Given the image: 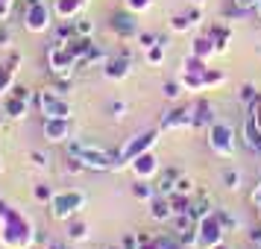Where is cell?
I'll list each match as a JSON object with an SVG mask.
<instances>
[{
	"instance_id": "16",
	"label": "cell",
	"mask_w": 261,
	"mask_h": 249,
	"mask_svg": "<svg viewBox=\"0 0 261 249\" xmlns=\"http://www.w3.org/2000/svg\"><path fill=\"white\" fill-rule=\"evenodd\" d=\"M83 6H85V0H56V15H59L62 21H73L76 15L83 12Z\"/></svg>"
},
{
	"instance_id": "25",
	"label": "cell",
	"mask_w": 261,
	"mask_h": 249,
	"mask_svg": "<svg viewBox=\"0 0 261 249\" xmlns=\"http://www.w3.org/2000/svg\"><path fill=\"white\" fill-rule=\"evenodd\" d=\"M135 38H138V47H141L144 53H147L150 47H155V44H159V38H155L153 33H138Z\"/></svg>"
},
{
	"instance_id": "8",
	"label": "cell",
	"mask_w": 261,
	"mask_h": 249,
	"mask_svg": "<svg viewBox=\"0 0 261 249\" xmlns=\"http://www.w3.org/2000/svg\"><path fill=\"white\" fill-rule=\"evenodd\" d=\"M208 147L220 158H229V155L235 153V132H232V126L223 123V120H217L212 129H208Z\"/></svg>"
},
{
	"instance_id": "27",
	"label": "cell",
	"mask_w": 261,
	"mask_h": 249,
	"mask_svg": "<svg viewBox=\"0 0 261 249\" xmlns=\"http://www.w3.org/2000/svg\"><path fill=\"white\" fill-rule=\"evenodd\" d=\"M33 197H36L38 202H53V197H56V193H53L47 185H36V188H33Z\"/></svg>"
},
{
	"instance_id": "18",
	"label": "cell",
	"mask_w": 261,
	"mask_h": 249,
	"mask_svg": "<svg viewBox=\"0 0 261 249\" xmlns=\"http://www.w3.org/2000/svg\"><path fill=\"white\" fill-rule=\"evenodd\" d=\"M214 38L208 36V38H197L194 41V47H191V56H197V59H202V62H208V56L214 53Z\"/></svg>"
},
{
	"instance_id": "31",
	"label": "cell",
	"mask_w": 261,
	"mask_h": 249,
	"mask_svg": "<svg viewBox=\"0 0 261 249\" xmlns=\"http://www.w3.org/2000/svg\"><path fill=\"white\" fill-rule=\"evenodd\" d=\"M194 190V182H191L188 176H179L176 179V188H173V193H191Z\"/></svg>"
},
{
	"instance_id": "39",
	"label": "cell",
	"mask_w": 261,
	"mask_h": 249,
	"mask_svg": "<svg viewBox=\"0 0 261 249\" xmlns=\"http://www.w3.org/2000/svg\"><path fill=\"white\" fill-rule=\"evenodd\" d=\"M214 249H226V246H223V243H217V246H214Z\"/></svg>"
},
{
	"instance_id": "17",
	"label": "cell",
	"mask_w": 261,
	"mask_h": 249,
	"mask_svg": "<svg viewBox=\"0 0 261 249\" xmlns=\"http://www.w3.org/2000/svg\"><path fill=\"white\" fill-rule=\"evenodd\" d=\"M217 123V115H214V106L208 103H200V106L194 108V126L202 129V126H214Z\"/></svg>"
},
{
	"instance_id": "13",
	"label": "cell",
	"mask_w": 261,
	"mask_h": 249,
	"mask_svg": "<svg viewBox=\"0 0 261 249\" xmlns=\"http://www.w3.org/2000/svg\"><path fill=\"white\" fill-rule=\"evenodd\" d=\"M132 173L138 179H150V176H155L159 173V161H155V155L147 150V153H141L138 158H132Z\"/></svg>"
},
{
	"instance_id": "5",
	"label": "cell",
	"mask_w": 261,
	"mask_h": 249,
	"mask_svg": "<svg viewBox=\"0 0 261 249\" xmlns=\"http://www.w3.org/2000/svg\"><path fill=\"white\" fill-rule=\"evenodd\" d=\"M76 65H80V59L73 56V50L68 47V44H62V41H53L47 50V68L53 76H71L73 71H76Z\"/></svg>"
},
{
	"instance_id": "21",
	"label": "cell",
	"mask_w": 261,
	"mask_h": 249,
	"mask_svg": "<svg viewBox=\"0 0 261 249\" xmlns=\"http://www.w3.org/2000/svg\"><path fill=\"white\" fill-rule=\"evenodd\" d=\"M85 237H88V226L80 223V220H68V240H73V243H83Z\"/></svg>"
},
{
	"instance_id": "28",
	"label": "cell",
	"mask_w": 261,
	"mask_h": 249,
	"mask_svg": "<svg viewBox=\"0 0 261 249\" xmlns=\"http://www.w3.org/2000/svg\"><path fill=\"white\" fill-rule=\"evenodd\" d=\"M147 62H150V65H162V62H165V47H162V44L150 47L147 50Z\"/></svg>"
},
{
	"instance_id": "14",
	"label": "cell",
	"mask_w": 261,
	"mask_h": 249,
	"mask_svg": "<svg viewBox=\"0 0 261 249\" xmlns=\"http://www.w3.org/2000/svg\"><path fill=\"white\" fill-rule=\"evenodd\" d=\"M44 138L53 144L71 141V120H44Z\"/></svg>"
},
{
	"instance_id": "30",
	"label": "cell",
	"mask_w": 261,
	"mask_h": 249,
	"mask_svg": "<svg viewBox=\"0 0 261 249\" xmlns=\"http://www.w3.org/2000/svg\"><path fill=\"white\" fill-rule=\"evenodd\" d=\"M153 6V0H126V9H132V12H147Z\"/></svg>"
},
{
	"instance_id": "19",
	"label": "cell",
	"mask_w": 261,
	"mask_h": 249,
	"mask_svg": "<svg viewBox=\"0 0 261 249\" xmlns=\"http://www.w3.org/2000/svg\"><path fill=\"white\" fill-rule=\"evenodd\" d=\"M200 21V12H191V15H173L170 18V30L173 33H185V30H191V26Z\"/></svg>"
},
{
	"instance_id": "4",
	"label": "cell",
	"mask_w": 261,
	"mask_h": 249,
	"mask_svg": "<svg viewBox=\"0 0 261 249\" xmlns=\"http://www.w3.org/2000/svg\"><path fill=\"white\" fill-rule=\"evenodd\" d=\"M85 202H88V197L83 190H62L50 202V214H53V220H71L73 214H80L85 208Z\"/></svg>"
},
{
	"instance_id": "2",
	"label": "cell",
	"mask_w": 261,
	"mask_h": 249,
	"mask_svg": "<svg viewBox=\"0 0 261 249\" xmlns=\"http://www.w3.org/2000/svg\"><path fill=\"white\" fill-rule=\"evenodd\" d=\"M36 106H38V112L44 115V120H71L73 118L71 103H68L62 94H56L53 88H41V91H38Z\"/></svg>"
},
{
	"instance_id": "29",
	"label": "cell",
	"mask_w": 261,
	"mask_h": 249,
	"mask_svg": "<svg viewBox=\"0 0 261 249\" xmlns=\"http://www.w3.org/2000/svg\"><path fill=\"white\" fill-rule=\"evenodd\" d=\"M249 118L255 120V126H258V132H261V97H255V100L249 103Z\"/></svg>"
},
{
	"instance_id": "23",
	"label": "cell",
	"mask_w": 261,
	"mask_h": 249,
	"mask_svg": "<svg viewBox=\"0 0 261 249\" xmlns=\"http://www.w3.org/2000/svg\"><path fill=\"white\" fill-rule=\"evenodd\" d=\"M73 30H76V36H80V38H91V36H94V24H91L88 18H83V15H76V18H73Z\"/></svg>"
},
{
	"instance_id": "40",
	"label": "cell",
	"mask_w": 261,
	"mask_h": 249,
	"mask_svg": "<svg viewBox=\"0 0 261 249\" xmlns=\"http://www.w3.org/2000/svg\"><path fill=\"white\" fill-rule=\"evenodd\" d=\"M194 3H197V6H200V3H205V0H194Z\"/></svg>"
},
{
	"instance_id": "34",
	"label": "cell",
	"mask_w": 261,
	"mask_h": 249,
	"mask_svg": "<svg viewBox=\"0 0 261 249\" xmlns=\"http://www.w3.org/2000/svg\"><path fill=\"white\" fill-rule=\"evenodd\" d=\"M232 3H235L241 12H249V9H255V6H258V0H232Z\"/></svg>"
},
{
	"instance_id": "33",
	"label": "cell",
	"mask_w": 261,
	"mask_h": 249,
	"mask_svg": "<svg viewBox=\"0 0 261 249\" xmlns=\"http://www.w3.org/2000/svg\"><path fill=\"white\" fill-rule=\"evenodd\" d=\"M217 217H220V223H223V229H235L238 220L232 217V214H226V211H217Z\"/></svg>"
},
{
	"instance_id": "10",
	"label": "cell",
	"mask_w": 261,
	"mask_h": 249,
	"mask_svg": "<svg viewBox=\"0 0 261 249\" xmlns=\"http://www.w3.org/2000/svg\"><path fill=\"white\" fill-rule=\"evenodd\" d=\"M150 217H153L155 223H170V220L176 217L173 200H170V197H162V193H155L153 200H150Z\"/></svg>"
},
{
	"instance_id": "11",
	"label": "cell",
	"mask_w": 261,
	"mask_h": 249,
	"mask_svg": "<svg viewBox=\"0 0 261 249\" xmlns=\"http://www.w3.org/2000/svg\"><path fill=\"white\" fill-rule=\"evenodd\" d=\"M112 30H115L120 38H135L138 33H141V30H138V21L132 18V9H129V12L112 15Z\"/></svg>"
},
{
	"instance_id": "32",
	"label": "cell",
	"mask_w": 261,
	"mask_h": 249,
	"mask_svg": "<svg viewBox=\"0 0 261 249\" xmlns=\"http://www.w3.org/2000/svg\"><path fill=\"white\" fill-rule=\"evenodd\" d=\"M30 158H33V164H36V167H47L50 164L47 153H38V150H33V153H30Z\"/></svg>"
},
{
	"instance_id": "15",
	"label": "cell",
	"mask_w": 261,
	"mask_h": 249,
	"mask_svg": "<svg viewBox=\"0 0 261 249\" xmlns=\"http://www.w3.org/2000/svg\"><path fill=\"white\" fill-rule=\"evenodd\" d=\"M194 126V108H176L162 120V129H188Z\"/></svg>"
},
{
	"instance_id": "38",
	"label": "cell",
	"mask_w": 261,
	"mask_h": 249,
	"mask_svg": "<svg viewBox=\"0 0 261 249\" xmlns=\"http://www.w3.org/2000/svg\"><path fill=\"white\" fill-rule=\"evenodd\" d=\"M255 12H258V18H261V0H258V6H255Z\"/></svg>"
},
{
	"instance_id": "22",
	"label": "cell",
	"mask_w": 261,
	"mask_h": 249,
	"mask_svg": "<svg viewBox=\"0 0 261 249\" xmlns=\"http://www.w3.org/2000/svg\"><path fill=\"white\" fill-rule=\"evenodd\" d=\"M220 179H223V188H229V190L241 188V170H235V167H223L220 170Z\"/></svg>"
},
{
	"instance_id": "37",
	"label": "cell",
	"mask_w": 261,
	"mask_h": 249,
	"mask_svg": "<svg viewBox=\"0 0 261 249\" xmlns=\"http://www.w3.org/2000/svg\"><path fill=\"white\" fill-rule=\"evenodd\" d=\"M252 202L261 208V185H255V190H252Z\"/></svg>"
},
{
	"instance_id": "36",
	"label": "cell",
	"mask_w": 261,
	"mask_h": 249,
	"mask_svg": "<svg viewBox=\"0 0 261 249\" xmlns=\"http://www.w3.org/2000/svg\"><path fill=\"white\" fill-rule=\"evenodd\" d=\"M252 97H255L252 85H244V88H241V100H244V103H252Z\"/></svg>"
},
{
	"instance_id": "7",
	"label": "cell",
	"mask_w": 261,
	"mask_h": 249,
	"mask_svg": "<svg viewBox=\"0 0 261 249\" xmlns=\"http://www.w3.org/2000/svg\"><path fill=\"white\" fill-rule=\"evenodd\" d=\"M223 235H226V229L220 223L217 211L208 214L205 220L197 223V249H214L217 243H223Z\"/></svg>"
},
{
	"instance_id": "9",
	"label": "cell",
	"mask_w": 261,
	"mask_h": 249,
	"mask_svg": "<svg viewBox=\"0 0 261 249\" xmlns=\"http://www.w3.org/2000/svg\"><path fill=\"white\" fill-rule=\"evenodd\" d=\"M27 108H30V91H27L24 85H15L9 94L3 97V103H0V112L6 115V118H24L27 115Z\"/></svg>"
},
{
	"instance_id": "20",
	"label": "cell",
	"mask_w": 261,
	"mask_h": 249,
	"mask_svg": "<svg viewBox=\"0 0 261 249\" xmlns=\"http://www.w3.org/2000/svg\"><path fill=\"white\" fill-rule=\"evenodd\" d=\"M132 197H135V200H153L155 197V185H150L147 179H138V182L132 185Z\"/></svg>"
},
{
	"instance_id": "1",
	"label": "cell",
	"mask_w": 261,
	"mask_h": 249,
	"mask_svg": "<svg viewBox=\"0 0 261 249\" xmlns=\"http://www.w3.org/2000/svg\"><path fill=\"white\" fill-rule=\"evenodd\" d=\"M68 155L71 158H80L85 164V170H115L118 164V155L103 150L100 144L91 141H80V138H71L68 141Z\"/></svg>"
},
{
	"instance_id": "12",
	"label": "cell",
	"mask_w": 261,
	"mask_h": 249,
	"mask_svg": "<svg viewBox=\"0 0 261 249\" xmlns=\"http://www.w3.org/2000/svg\"><path fill=\"white\" fill-rule=\"evenodd\" d=\"M129 73H132V65H129V56L126 53L103 62V76H109V79H126Z\"/></svg>"
},
{
	"instance_id": "6",
	"label": "cell",
	"mask_w": 261,
	"mask_h": 249,
	"mask_svg": "<svg viewBox=\"0 0 261 249\" xmlns=\"http://www.w3.org/2000/svg\"><path fill=\"white\" fill-rule=\"evenodd\" d=\"M155 138H159V132H144L141 138H138V135H135V138H129V141H126V147H123V150H120L118 153V164H115V173H118V170H123V167H129L132 164V158H138V155L141 153H147V150H153L155 147Z\"/></svg>"
},
{
	"instance_id": "26",
	"label": "cell",
	"mask_w": 261,
	"mask_h": 249,
	"mask_svg": "<svg viewBox=\"0 0 261 249\" xmlns=\"http://www.w3.org/2000/svg\"><path fill=\"white\" fill-rule=\"evenodd\" d=\"M182 91H185L182 79H173V82H167V85H165V97H167V100H176V97L182 94Z\"/></svg>"
},
{
	"instance_id": "3",
	"label": "cell",
	"mask_w": 261,
	"mask_h": 249,
	"mask_svg": "<svg viewBox=\"0 0 261 249\" xmlns=\"http://www.w3.org/2000/svg\"><path fill=\"white\" fill-rule=\"evenodd\" d=\"M56 9L50 6L47 0H24V26L30 33H44L53 24Z\"/></svg>"
},
{
	"instance_id": "24",
	"label": "cell",
	"mask_w": 261,
	"mask_h": 249,
	"mask_svg": "<svg viewBox=\"0 0 261 249\" xmlns=\"http://www.w3.org/2000/svg\"><path fill=\"white\" fill-rule=\"evenodd\" d=\"M188 214L197 220V223H200V220H205V217H208V214H214V211H212V205H208V200H202V202H194V205L188 208Z\"/></svg>"
},
{
	"instance_id": "35",
	"label": "cell",
	"mask_w": 261,
	"mask_h": 249,
	"mask_svg": "<svg viewBox=\"0 0 261 249\" xmlns=\"http://www.w3.org/2000/svg\"><path fill=\"white\" fill-rule=\"evenodd\" d=\"M109 108H112V115L120 120V118H123V112H126V103H120V100H118V103H112Z\"/></svg>"
}]
</instances>
